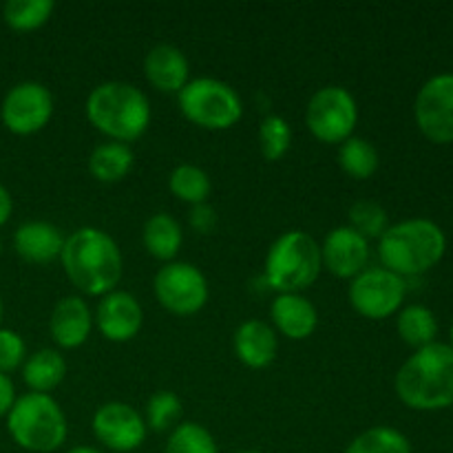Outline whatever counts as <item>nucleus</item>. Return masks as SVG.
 I'll list each match as a JSON object with an SVG mask.
<instances>
[{"label": "nucleus", "instance_id": "f257e3e1", "mask_svg": "<svg viewBox=\"0 0 453 453\" xmlns=\"http://www.w3.org/2000/svg\"><path fill=\"white\" fill-rule=\"evenodd\" d=\"M66 279L87 296H104L118 288L124 274L122 252L104 230L84 226L65 239L60 255Z\"/></svg>", "mask_w": 453, "mask_h": 453}, {"label": "nucleus", "instance_id": "f03ea898", "mask_svg": "<svg viewBox=\"0 0 453 453\" xmlns=\"http://www.w3.org/2000/svg\"><path fill=\"white\" fill-rule=\"evenodd\" d=\"M403 405L414 411H441L453 407V349L432 343L407 358L394 379Z\"/></svg>", "mask_w": 453, "mask_h": 453}, {"label": "nucleus", "instance_id": "7ed1b4c3", "mask_svg": "<svg viewBox=\"0 0 453 453\" xmlns=\"http://www.w3.org/2000/svg\"><path fill=\"white\" fill-rule=\"evenodd\" d=\"M447 237L432 219H405L389 226L379 239V259L398 277H418L441 264Z\"/></svg>", "mask_w": 453, "mask_h": 453}, {"label": "nucleus", "instance_id": "20e7f679", "mask_svg": "<svg viewBox=\"0 0 453 453\" xmlns=\"http://www.w3.org/2000/svg\"><path fill=\"white\" fill-rule=\"evenodd\" d=\"M87 118L109 142L140 140L149 128L153 111L144 93L128 82L97 84L87 97Z\"/></svg>", "mask_w": 453, "mask_h": 453}, {"label": "nucleus", "instance_id": "39448f33", "mask_svg": "<svg viewBox=\"0 0 453 453\" xmlns=\"http://www.w3.org/2000/svg\"><path fill=\"white\" fill-rule=\"evenodd\" d=\"M323 270L321 243L305 230L279 234L265 257V283L279 295H301Z\"/></svg>", "mask_w": 453, "mask_h": 453}, {"label": "nucleus", "instance_id": "423d86ee", "mask_svg": "<svg viewBox=\"0 0 453 453\" xmlns=\"http://www.w3.org/2000/svg\"><path fill=\"white\" fill-rule=\"evenodd\" d=\"M7 432L18 447L34 453L60 449L69 434L66 416L51 394H25L9 410Z\"/></svg>", "mask_w": 453, "mask_h": 453}, {"label": "nucleus", "instance_id": "0eeeda50", "mask_svg": "<svg viewBox=\"0 0 453 453\" xmlns=\"http://www.w3.org/2000/svg\"><path fill=\"white\" fill-rule=\"evenodd\" d=\"M180 111L206 131H226L243 118V102L230 84L217 78H195L177 93Z\"/></svg>", "mask_w": 453, "mask_h": 453}, {"label": "nucleus", "instance_id": "6e6552de", "mask_svg": "<svg viewBox=\"0 0 453 453\" xmlns=\"http://www.w3.org/2000/svg\"><path fill=\"white\" fill-rule=\"evenodd\" d=\"M358 106L352 93L343 87H323L310 97L305 109L308 131L323 144H343L354 135Z\"/></svg>", "mask_w": 453, "mask_h": 453}, {"label": "nucleus", "instance_id": "1a4fd4ad", "mask_svg": "<svg viewBox=\"0 0 453 453\" xmlns=\"http://www.w3.org/2000/svg\"><path fill=\"white\" fill-rule=\"evenodd\" d=\"M405 292V279L379 265V268H365L352 279L348 299L357 314L372 321H383L401 312Z\"/></svg>", "mask_w": 453, "mask_h": 453}, {"label": "nucleus", "instance_id": "9d476101", "mask_svg": "<svg viewBox=\"0 0 453 453\" xmlns=\"http://www.w3.org/2000/svg\"><path fill=\"white\" fill-rule=\"evenodd\" d=\"M153 292L166 312L175 317H193L206 305L208 281L197 265L171 261L155 274Z\"/></svg>", "mask_w": 453, "mask_h": 453}, {"label": "nucleus", "instance_id": "9b49d317", "mask_svg": "<svg viewBox=\"0 0 453 453\" xmlns=\"http://www.w3.org/2000/svg\"><path fill=\"white\" fill-rule=\"evenodd\" d=\"M53 118V96L40 82H18L4 96L0 119L13 135H34Z\"/></svg>", "mask_w": 453, "mask_h": 453}, {"label": "nucleus", "instance_id": "f8f14e48", "mask_svg": "<svg viewBox=\"0 0 453 453\" xmlns=\"http://www.w3.org/2000/svg\"><path fill=\"white\" fill-rule=\"evenodd\" d=\"M418 131L434 144H453V73H438L420 87L414 102Z\"/></svg>", "mask_w": 453, "mask_h": 453}, {"label": "nucleus", "instance_id": "ddd939ff", "mask_svg": "<svg viewBox=\"0 0 453 453\" xmlns=\"http://www.w3.org/2000/svg\"><path fill=\"white\" fill-rule=\"evenodd\" d=\"M91 429L93 436L106 449L118 453L135 451L137 447L144 445L146 434H149L144 416L128 403L119 401L104 403L102 407H97L91 420Z\"/></svg>", "mask_w": 453, "mask_h": 453}, {"label": "nucleus", "instance_id": "4468645a", "mask_svg": "<svg viewBox=\"0 0 453 453\" xmlns=\"http://www.w3.org/2000/svg\"><path fill=\"white\" fill-rule=\"evenodd\" d=\"M93 323L106 341L127 343L140 334L142 323H144V310L131 292L113 290L100 296Z\"/></svg>", "mask_w": 453, "mask_h": 453}, {"label": "nucleus", "instance_id": "2eb2a0df", "mask_svg": "<svg viewBox=\"0 0 453 453\" xmlns=\"http://www.w3.org/2000/svg\"><path fill=\"white\" fill-rule=\"evenodd\" d=\"M321 261L334 277L354 279L370 264V242L349 226H339L323 239Z\"/></svg>", "mask_w": 453, "mask_h": 453}, {"label": "nucleus", "instance_id": "dca6fc26", "mask_svg": "<svg viewBox=\"0 0 453 453\" xmlns=\"http://www.w3.org/2000/svg\"><path fill=\"white\" fill-rule=\"evenodd\" d=\"M93 330L91 308L82 296H62L51 310L49 332L58 348L75 349L87 343Z\"/></svg>", "mask_w": 453, "mask_h": 453}, {"label": "nucleus", "instance_id": "f3484780", "mask_svg": "<svg viewBox=\"0 0 453 453\" xmlns=\"http://www.w3.org/2000/svg\"><path fill=\"white\" fill-rule=\"evenodd\" d=\"M144 75L159 93H180L190 82L188 58L173 44H157L146 53Z\"/></svg>", "mask_w": 453, "mask_h": 453}, {"label": "nucleus", "instance_id": "a211bd4d", "mask_svg": "<svg viewBox=\"0 0 453 453\" xmlns=\"http://www.w3.org/2000/svg\"><path fill=\"white\" fill-rule=\"evenodd\" d=\"M13 248L27 264L44 265L56 259L60 261L65 237L60 228L49 221H25L13 233Z\"/></svg>", "mask_w": 453, "mask_h": 453}, {"label": "nucleus", "instance_id": "6ab92c4d", "mask_svg": "<svg viewBox=\"0 0 453 453\" xmlns=\"http://www.w3.org/2000/svg\"><path fill=\"white\" fill-rule=\"evenodd\" d=\"M233 345L239 361L250 370H264L273 365L279 352L277 332L259 319L243 321L234 332Z\"/></svg>", "mask_w": 453, "mask_h": 453}, {"label": "nucleus", "instance_id": "aec40b11", "mask_svg": "<svg viewBox=\"0 0 453 453\" xmlns=\"http://www.w3.org/2000/svg\"><path fill=\"white\" fill-rule=\"evenodd\" d=\"M270 319L286 339L305 341L319 326V312L303 295H277L270 305Z\"/></svg>", "mask_w": 453, "mask_h": 453}, {"label": "nucleus", "instance_id": "412c9836", "mask_svg": "<svg viewBox=\"0 0 453 453\" xmlns=\"http://www.w3.org/2000/svg\"><path fill=\"white\" fill-rule=\"evenodd\" d=\"M66 376V361L58 349L42 348L22 363V380L34 394H51Z\"/></svg>", "mask_w": 453, "mask_h": 453}, {"label": "nucleus", "instance_id": "4be33fe9", "mask_svg": "<svg viewBox=\"0 0 453 453\" xmlns=\"http://www.w3.org/2000/svg\"><path fill=\"white\" fill-rule=\"evenodd\" d=\"M142 242H144L146 252L150 257L159 261H175L177 252L181 250V243H184V233H181V226L177 224V219H173L166 212H155L153 217H149L142 230Z\"/></svg>", "mask_w": 453, "mask_h": 453}, {"label": "nucleus", "instance_id": "5701e85b", "mask_svg": "<svg viewBox=\"0 0 453 453\" xmlns=\"http://www.w3.org/2000/svg\"><path fill=\"white\" fill-rule=\"evenodd\" d=\"M133 150L128 144H119V142H104L93 149L88 155V173L93 180L102 181V184H118L122 181L128 173L133 171Z\"/></svg>", "mask_w": 453, "mask_h": 453}, {"label": "nucleus", "instance_id": "b1692460", "mask_svg": "<svg viewBox=\"0 0 453 453\" xmlns=\"http://www.w3.org/2000/svg\"><path fill=\"white\" fill-rule=\"evenodd\" d=\"M398 336L405 341L410 348L420 349L427 345L436 343L438 336V321L436 314L420 303H411L401 308L396 317Z\"/></svg>", "mask_w": 453, "mask_h": 453}, {"label": "nucleus", "instance_id": "393cba45", "mask_svg": "<svg viewBox=\"0 0 453 453\" xmlns=\"http://www.w3.org/2000/svg\"><path fill=\"white\" fill-rule=\"evenodd\" d=\"M339 166L352 180H370L380 166L379 150L372 142L352 135L343 144H339Z\"/></svg>", "mask_w": 453, "mask_h": 453}, {"label": "nucleus", "instance_id": "a878e982", "mask_svg": "<svg viewBox=\"0 0 453 453\" xmlns=\"http://www.w3.org/2000/svg\"><path fill=\"white\" fill-rule=\"evenodd\" d=\"M168 188L180 202L199 206V203H206L212 186L211 177L203 168L195 166V164H181L168 177Z\"/></svg>", "mask_w": 453, "mask_h": 453}, {"label": "nucleus", "instance_id": "bb28decb", "mask_svg": "<svg viewBox=\"0 0 453 453\" xmlns=\"http://www.w3.org/2000/svg\"><path fill=\"white\" fill-rule=\"evenodd\" d=\"M345 453H411V442L398 429L376 425L358 434L348 445Z\"/></svg>", "mask_w": 453, "mask_h": 453}, {"label": "nucleus", "instance_id": "cd10ccee", "mask_svg": "<svg viewBox=\"0 0 453 453\" xmlns=\"http://www.w3.org/2000/svg\"><path fill=\"white\" fill-rule=\"evenodd\" d=\"M56 4L51 0H9L3 7V18L9 29L35 31L47 25Z\"/></svg>", "mask_w": 453, "mask_h": 453}, {"label": "nucleus", "instance_id": "c85d7f7f", "mask_svg": "<svg viewBox=\"0 0 453 453\" xmlns=\"http://www.w3.org/2000/svg\"><path fill=\"white\" fill-rule=\"evenodd\" d=\"M349 217V228L357 230L361 237L370 239H380L385 230L389 228L388 211L380 206L374 199H358L349 206L348 211Z\"/></svg>", "mask_w": 453, "mask_h": 453}, {"label": "nucleus", "instance_id": "c756f323", "mask_svg": "<svg viewBox=\"0 0 453 453\" xmlns=\"http://www.w3.org/2000/svg\"><path fill=\"white\" fill-rule=\"evenodd\" d=\"M292 146V128L281 115H268L259 124V150L268 162L286 157Z\"/></svg>", "mask_w": 453, "mask_h": 453}, {"label": "nucleus", "instance_id": "7c9ffc66", "mask_svg": "<svg viewBox=\"0 0 453 453\" xmlns=\"http://www.w3.org/2000/svg\"><path fill=\"white\" fill-rule=\"evenodd\" d=\"M166 453H219L212 434L199 423H180L171 432Z\"/></svg>", "mask_w": 453, "mask_h": 453}, {"label": "nucleus", "instance_id": "2f4dec72", "mask_svg": "<svg viewBox=\"0 0 453 453\" xmlns=\"http://www.w3.org/2000/svg\"><path fill=\"white\" fill-rule=\"evenodd\" d=\"M181 418V401L173 392H155L146 403V427L153 432L175 429Z\"/></svg>", "mask_w": 453, "mask_h": 453}, {"label": "nucleus", "instance_id": "473e14b6", "mask_svg": "<svg viewBox=\"0 0 453 453\" xmlns=\"http://www.w3.org/2000/svg\"><path fill=\"white\" fill-rule=\"evenodd\" d=\"M25 358L27 345L22 336L18 332L7 330V327H0V374L9 376V372L22 367Z\"/></svg>", "mask_w": 453, "mask_h": 453}, {"label": "nucleus", "instance_id": "72a5a7b5", "mask_svg": "<svg viewBox=\"0 0 453 453\" xmlns=\"http://www.w3.org/2000/svg\"><path fill=\"white\" fill-rule=\"evenodd\" d=\"M190 226L202 234L212 233L217 226V212L212 211V206H208V203L193 206V212H190Z\"/></svg>", "mask_w": 453, "mask_h": 453}, {"label": "nucleus", "instance_id": "f704fd0d", "mask_svg": "<svg viewBox=\"0 0 453 453\" xmlns=\"http://www.w3.org/2000/svg\"><path fill=\"white\" fill-rule=\"evenodd\" d=\"M13 403H16V388L7 374H0V418L9 414Z\"/></svg>", "mask_w": 453, "mask_h": 453}, {"label": "nucleus", "instance_id": "c9c22d12", "mask_svg": "<svg viewBox=\"0 0 453 453\" xmlns=\"http://www.w3.org/2000/svg\"><path fill=\"white\" fill-rule=\"evenodd\" d=\"M13 212V199L9 195V190L0 184V226H4L9 221Z\"/></svg>", "mask_w": 453, "mask_h": 453}, {"label": "nucleus", "instance_id": "e433bc0d", "mask_svg": "<svg viewBox=\"0 0 453 453\" xmlns=\"http://www.w3.org/2000/svg\"><path fill=\"white\" fill-rule=\"evenodd\" d=\"M66 453H102V451L93 449V447H73V449L66 451Z\"/></svg>", "mask_w": 453, "mask_h": 453}, {"label": "nucleus", "instance_id": "4c0bfd02", "mask_svg": "<svg viewBox=\"0 0 453 453\" xmlns=\"http://www.w3.org/2000/svg\"><path fill=\"white\" fill-rule=\"evenodd\" d=\"M234 453H264V451H255V449H246V451H234Z\"/></svg>", "mask_w": 453, "mask_h": 453}, {"label": "nucleus", "instance_id": "58836bf2", "mask_svg": "<svg viewBox=\"0 0 453 453\" xmlns=\"http://www.w3.org/2000/svg\"><path fill=\"white\" fill-rule=\"evenodd\" d=\"M449 336H451V349H453V321H451V330H449Z\"/></svg>", "mask_w": 453, "mask_h": 453}, {"label": "nucleus", "instance_id": "ea45409f", "mask_svg": "<svg viewBox=\"0 0 453 453\" xmlns=\"http://www.w3.org/2000/svg\"><path fill=\"white\" fill-rule=\"evenodd\" d=\"M0 321H3V301H0Z\"/></svg>", "mask_w": 453, "mask_h": 453}, {"label": "nucleus", "instance_id": "a19ab883", "mask_svg": "<svg viewBox=\"0 0 453 453\" xmlns=\"http://www.w3.org/2000/svg\"><path fill=\"white\" fill-rule=\"evenodd\" d=\"M0 250H3V246H0Z\"/></svg>", "mask_w": 453, "mask_h": 453}]
</instances>
